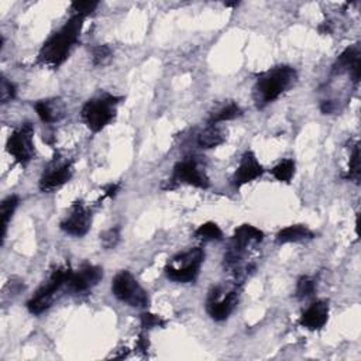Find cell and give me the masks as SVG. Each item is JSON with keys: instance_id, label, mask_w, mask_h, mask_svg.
I'll list each match as a JSON object with an SVG mask.
<instances>
[{"instance_id": "obj_1", "label": "cell", "mask_w": 361, "mask_h": 361, "mask_svg": "<svg viewBox=\"0 0 361 361\" xmlns=\"http://www.w3.org/2000/svg\"><path fill=\"white\" fill-rule=\"evenodd\" d=\"M83 21V17L72 14L71 18L44 42L38 52V61L49 68L61 66L76 47Z\"/></svg>"}, {"instance_id": "obj_2", "label": "cell", "mask_w": 361, "mask_h": 361, "mask_svg": "<svg viewBox=\"0 0 361 361\" xmlns=\"http://www.w3.org/2000/svg\"><path fill=\"white\" fill-rule=\"evenodd\" d=\"M296 71L288 65L276 66L261 73L252 89L255 106L264 109L267 104L276 100L296 82Z\"/></svg>"}, {"instance_id": "obj_3", "label": "cell", "mask_w": 361, "mask_h": 361, "mask_svg": "<svg viewBox=\"0 0 361 361\" xmlns=\"http://www.w3.org/2000/svg\"><path fill=\"white\" fill-rule=\"evenodd\" d=\"M121 99L123 97L109 93L89 99L80 110V117L86 127L92 133H99L106 128L114 120L117 113V104Z\"/></svg>"}, {"instance_id": "obj_4", "label": "cell", "mask_w": 361, "mask_h": 361, "mask_svg": "<svg viewBox=\"0 0 361 361\" xmlns=\"http://www.w3.org/2000/svg\"><path fill=\"white\" fill-rule=\"evenodd\" d=\"M204 259V251L199 247L175 255L165 267V275L176 283L195 282Z\"/></svg>"}, {"instance_id": "obj_5", "label": "cell", "mask_w": 361, "mask_h": 361, "mask_svg": "<svg viewBox=\"0 0 361 361\" xmlns=\"http://www.w3.org/2000/svg\"><path fill=\"white\" fill-rule=\"evenodd\" d=\"M72 271L69 267H59L52 271L48 281L27 302V309L32 314H41L51 307L55 293L68 282Z\"/></svg>"}, {"instance_id": "obj_6", "label": "cell", "mask_w": 361, "mask_h": 361, "mask_svg": "<svg viewBox=\"0 0 361 361\" xmlns=\"http://www.w3.org/2000/svg\"><path fill=\"white\" fill-rule=\"evenodd\" d=\"M111 292L120 302L127 303L131 307L144 309L149 303L147 290L128 271H121L113 278Z\"/></svg>"}, {"instance_id": "obj_7", "label": "cell", "mask_w": 361, "mask_h": 361, "mask_svg": "<svg viewBox=\"0 0 361 361\" xmlns=\"http://www.w3.org/2000/svg\"><path fill=\"white\" fill-rule=\"evenodd\" d=\"M7 152L20 165H27L35 155L34 149V126L31 123H23L8 137L6 144Z\"/></svg>"}, {"instance_id": "obj_8", "label": "cell", "mask_w": 361, "mask_h": 361, "mask_svg": "<svg viewBox=\"0 0 361 361\" xmlns=\"http://www.w3.org/2000/svg\"><path fill=\"white\" fill-rule=\"evenodd\" d=\"M171 183L172 185L169 186V189L175 188V185H179V183H185L199 189H207L210 186V180L204 169H202L199 162L193 158L182 159L173 166Z\"/></svg>"}, {"instance_id": "obj_9", "label": "cell", "mask_w": 361, "mask_h": 361, "mask_svg": "<svg viewBox=\"0 0 361 361\" xmlns=\"http://www.w3.org/2000/svg\"><path fill=\"white\" fill-rule=\"evenodd\" d=\"M238 303V292L235 289L223 292L221 286H213L209 290L206 300V312L216 322L226 320L237 307Z\"/></svg>"}, {"instance_id": "obj_10", "label": "cell", "mask_w": 361, "mask_h": 361, "mask_svg": "<svg viewBox=\"0 0 361 361\" xmlns=\"http://www.w3.org/2000/svg\"><path fill=\"white\" fill-rule=\"evenodd\" d=\"M92 224V212L82 202H75L65 219L61 221V228L71 235L82 237L85 235Z\"/></svg>"}, {"instance_id": "obj_11", "label": "cell", "mask_w": 361, "mask_h": 361, "mask_svg": "<svg viewBox=\"0 0 361 361\" xmlns=\"http://www.w3.org/2000/svg\"><path fill=\"white\" fill-rule=\"evenodd\" d=\"M73 175V165L71 161L52 162L39 179V189L44 193H51L61 189Z\"/></svg>"}, {"instance_id": "obj_12", "label": "cell", "mask_w": 361, "mask_h": 361, "mask_svg": "<svg viewBox=\"0 0 361 361\" xmlns=\"http://www.w3.org/2000/svg\"><path fill=\"white\" fill-rule=\"evenodd\" d=\"M102 278H103V269L100 267L85 264L78 271H72L66 285L69 290L75 293H82L96 286Z\"/></svg>"}, {"instance_id": "obj_13", "label": "cell", "mask_w": 361, "mask_h": 361, "mask_svg": "<svg viewBox=\"0 0 361 361\" xmlns=\"http://www.w3.org/2000/svg\"><path fill=\"white\" fill-rule=\"evenodd\" d=\"M264 173V166L259 164L257 155L252 151H245L241 155L240 164L231 176V183L234 188H241L243 185L255 180Z\"/></svg>"}, {"instance_id": "obj_14", "label": "cell", "mask_w": 361, "mask_h": 361, "mask_svg": "<svg viewBox=\"0 0 361 361\" xmlns=\"http://www.w3.org/2000/svg\"><path fill=\"white\" fill-rule=\"evenodd\" d=\"M334 73L348 72L354 83H358L361 73V51L358 44L345 48L336 59L333 65Z\"/></svg>"}, {"instance_id": "obj_15", "label": "cell", "mask_w": 361, "mask_h": 361, "mask_svg": "<svg viewBox=\"0 0 361 361\" xmlns=\"http://www.w3.org/2000/svg\"><path fill=\"white\" fill-rule=\"evenodd\" d=\"M329 319V303L326 300L313 302L300 316L299 324L310 331L320 330L324 327Z\"/></svg>"}, {"instance_id": "obj_16", "label": "cell", "mask_w": 361, "mask_h": 361, "mask_svg": "<svg viewBox=\"0 0 361 361\" xmlns=\"http://www.w3.org/2000/svg\"><path fill=\"white\" fill-rule=\"evenodd\" d=\"M34 109H35L39 120L47 124H52V123L62 120L66 113V104L61 97L38 100V102H35Z\"/></svg>"}, {"instance_id": "obj_17", "label": "cell", "mask_w": 361, "mask_h": 361, "mask_svg": "<svg viewBox=\"0 0 361 361\" xmlns=\"http://www.w3.org/2000/svg\"><path fill=\"white\" fill-rule=\"evenodd\" d=\"M264 240V233L251 226V224H241L238 228L234 230L231 237V247L240 251H245V248L251 244L261 243Z\"/></svg>"}, {"instance_id": "obj_18", "label": "cell", "mask_w": 361, "mask_h": 361, "mask_svg": "<svg viewBox=\"0 0 361 361\" xmlns=\"http://www.w3.org/2000/svg\"><path fill=\"white\" fill-rule=\"evenodd\" d=\"M314 233L305 224H292L286 226L276 234V243L278 244H288V243H298L303 240L313 238Z\"/></svg>"}, {"instance_id": "obj_19", "label": "cell", "mask_w": 361, "mask_h": 361, "mask_svg": "<svg viewBox=\"0 0 361 361\" xmlns=\"http://www.w3.org/2000/svg\"><path fill=\"white\" fill-rule=\"evenodd\" d=\"M226 141V133L217 124H209L197 135V145L200 148H214Z\"/></svg>"}, {"instance_id": "obj_20", "label": "cell", "mask_w": 361, "mask_h": 361, "mask_svg": "<svg viewBox=\"0 0 361 361\" xmlns=\"http://www.w3.org/2000/svg\"><path fill=\"white\" fill-rule=\"evenodd\" d=\"M20 203V197L17 195H10L7 196L3 202H1V207H0V214H1V237L4 238L6 235V230L8 226L10 219L13 217V213L16 212L17 206Z\"/></svg>"}, {"instance_id": "obj_21", "label": "cell", "mask_w": 361, "mask_h": 361, "mask_svg": "<svg viewBox=\"0 0 361 361\" xmlns=\"http://www.w3.org/2000/svg\"><path fill=\"white\" fill-rule=\"evenodd\" d=\"M269 172H271V175H272L276 180L283 182V183H289L290 179H292L293 175H295V161L290 159V158L282 159V161L278 162Z\"/></svg>"}, {"instance_id": "obj_22", "label": "cell", "mask_w": 361, "mask_h": 361, "mask_svg": "<svg viewBox=\"0 0 361 361\" xmlns=\"http://www.w3.org/2000/svg\"><path fill=\"white\" fill-rule=\"evenodd\" d=\"M195 237L203 241H219L223 238V231L216 223L206 221L196 228Z\"/></svg>"}, {"instance_id": "obj_23", "label": "cell", "mask_w": 361, "mask_h": 361, "mask_svg": "<svg viewBox=\"0 0 361 361\" xmlns=\"http://www.w3.org/2000/svg\"><path fill=\"white\" fill-rule=\"evenodd\" d=\"M241 114H243V110L238 104L228 103L227 106L220 109L216 114H213L209 118V124H219V123H224V121H228V120H234V118L240 117Z\"/></svg>"}, {"instance_id": "obj_24", "label": "cell", "mask_w": 361, "mask_h": 361, "mask_svg": "<svg viewBox=\"0 0 361 361\" xmlns=\"http://www.w3.org/2000/svg\"><path fill=\"white\" fill-rule=\"evenodd\" d=\"M360 175H361V165H360V147L358 144L354 145L351 157H350V164H348V173L345 175V179H350L355 183L360 182Z\"/></svg>"}, {"instance_id": "obj_25", "label": "cell", "mask_w": 361, "mask_h": 361, "mask_svg": "<svg viewBox=\"0 0 361 361\" xmlns=\"http://www.w3.org/2000/svg\"><path fill=\"white\" fill-rule=\"evenodd\" d=\"M316 290V282L313 278L307 276V275H303L298 279V283H296V298L298 299H306L309 296H312Z\"/></svg>"}, {"instance_id": "obj_26", "label": "cell", "mask_w": 361, "mask_h": 361, "mask_svg": "<svg viewBox=\"0 0 361 361\" xmlns=\"http://www.w3.org/2000/svg\"><path fill=\"white\" fill-rule=\"evenodd\" d=\"M111 56H113V51L109 45H106V44L97 45L92 51V63L94 66H104L110 62Z\"/></svg>"}, {"instance_id": "obj_27", "label": "cell", "mask_w": 361, "mask_h": 361, "mask_svg": "<svg viewBox=\"0 0 361 361\" xmlns=\"http://www.w3.org/2000/svg\"><path fill=\"white\" fill-rule=\"evenodd\" d=\"M120 226H114V227H110L107 228L106 231H103L100 234V241H102V245L106 248V250H110V248H114L118 241H120Z\"/></svg>"}, {"instance_id": "obj_28", "label": "cell", "mask_w": 361, "mask_h": 361, "mask_svg": "<svg viewBox=\"0 0 361 361\" xmlns=\"http://www.w3.org/2000/svg\"><path fill=\"white\" fill-rule=\"evenodd\" d=\"M97 6H99V1H75L71 4V10H72V14L86 18L87 16L93 14Z\"/></svg>"}, {"instance_id": "obj_29", "label": "cell", "mask_w": 361, "mask_h": 361, "mask_svg": "<svg viewBox=\"0 0 361 361\" xmlns=\"http://www.w3.org/2000/svg\"><path fill=\"white\" fill-rule=\"evenodd\" d=\"M17 94V89L13 82H10L7 78H1L0 83V102L1 104H6L11 102Z\"/></svg>"}, {"instance_id": "obj_30", "label": "cell", "mask_w": 361, "mask_h": 361, "mask_svg": "<svg viewBox=\"0 0 361 361\" xmlns=\"http://www.w3.org/2000/svg\"><path fill=\"white\" fill-rule=\"evenodd\" d=\"M141 327L144 330H149V329H154V327H164L165 326V320L159 316V314H154V313H141Z\"/></svg>"}, {"instance_id": "obj_31", "label": "cell", "mask_w": 361, "mask_h": 361, "mask_svg": "<svg viewBox=\"0 0 361 361\" xmlns=\"http://www.w3.org/2000/svg\"><path fill=\"white\" fill-rule=\"evenodd\" d=\"M320 110H322L324 114H331V113H334V110H336V104H334L331 100H324V102H322V104H320Z\"/></svg>"}]
</instances>
